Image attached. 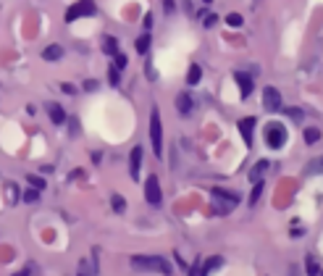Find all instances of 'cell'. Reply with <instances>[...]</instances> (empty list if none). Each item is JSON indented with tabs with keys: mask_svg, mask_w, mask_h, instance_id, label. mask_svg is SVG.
I'll list each match as a JSON object with an SVG mask.
<instances>
[{
	"mask_svg": "<svg viewBox=\"0 0 323 276\" xmlns=\"http://www.w3.org/2000/svg\"><path fill=\"white\" fill-rule=\"evenodd\" d=\"M132 268H137V271H158L163 276H171V263L163 255H132Z\"/></svg>",
	"mask_w": 323,
	"mask_h": 276,
	"instance_id": "6da1fadb",
	"label": "cell"
},
{
	"mask_svg": "<svg viewBox=\"0 0 323 276\" xmlns=\"http://www.w3.org/2000/svg\"><path fill=\"white\" fill-rule=\"evenodd\" d=\"M210 197H213V208H215V213H221V216L232 213L236 205H239V200H242V195L234 192V189H213Z\"/></svg>",
	"mask_w": 323,
	"mask_h": 276,
	"instance_id": "7a4b0ae2",
	"label": "cell"
},
{
	"mask_svg": "<svg viewBox=\"0 0 323 276\" xmlns=\"http://www.w3.org/2000/svg\"><path fill=\"white\" fill-rule=\"evenodd\" d=\"M263 137H265V145L271 150H281L284 145H287V140H289V132H287V126L284 124H279V121H271V124H265Z\"/></svg>",
	"mask_w": 323,
	"mask_h": 276,
	"instance_id": "3957f363",
	"label": "cell"
},
{
	"mask_svg": "<svg viewBox=\"0 0 323 276\" xmlns=\"http://www.w3.org/2000/svg\"><path fill=\"white\" fill-rule=\"evenodd\" d=\"M150 142H152V153L155 158L163 155V121H160V111L152 105L150 111Z\"/></svg>",
	"mask_w": 323,
	"mask_h": 276,
	"instance_id": "277c9868",
	"label": "cell"
},
{
	"mask_svg": "<svg viewBox=\"0 0 323 276\" xmlns=\"http://www.w3.org/2000/svg\"><path fill=\"white\" fill-rule=\"evenodd\" d=\"M145 200L150 205H155V208L163 203V189H160V179L155 174H150L147 179H145Z\"/></svg>",
	"mask_w": 323,
	"mask_h": 276,
	"instance_id": "5b68a950",
	"label": "cell"
},
{
	"mask_svg": "<svg viewBox=\"0 0 323 276\" xmlns=\"http://www.w3.org/2000/svg\"><path fill=\"white\" fill-rule=\"evenodd\" d=\"M97 13V3L95 0H79V3H74L71 8L66 11V21H76L82 16H95Z\"/></svg>",
	"mask_w": 323,
	"mask_h": 276,
	"instance_id": "8992f818",
	"label": "cell"
},
{
	"mask_svg": "<svg viewBox=\"0 0 323 276\" xmlns=\"http://www.w3.org/2000/svg\"><path fill=\"white\" fill-rule=\"evenodd\" d=\"M263 108L265 111H271V113H276V111H281L284 108V100H281V92L276 90V87H263Z\"/></svg>",
	"mask_w": 323,
	"mask_h": 276,
	"instance_id": "52a82bcc",
	"label": "cell"
},
{
	"mask_svg": "<svg viewBox=\"0 0 323 276\" xmlns=\"http://www.w3.org/2000/svg\"><path fill=\"white\" fill-rule=\"evenodd\" d=\"M140 168H142V148L134 145L132 153H129V176H132V182H140Z\"/></svg>",
	"mask_w": 323,
	"mask_h": 276,
	"instance_id": "ba28073f",
	"label": "cell"
},
{
	"mask_svg": "<svg viewBox=\"0 0 323 276\" xmlns=\"http://www.w3.org/2000/svg\"><path fill=\"white\" fill-rule=\"evenodd\" d=\"M174 105H176V113H179V116H189L192 108H195V100H192L189 92H179L176 100H174Z\"/></svg>",
	"mask_w": 323,
	"mask_h": 276,
	"instance_id": "9c48e42d",
	"label": "cell"
},
{
	"mask_svg": "<svg viewBox=\"0 0 323 276\" xmlns=\"http://www.w3.org/2000/svg\"><path fill=\"white\" fill-rule=\"evenodd\" d=\"M255 124H258V119H255V116H247V119H242V121H239V134L244 137L247 148H252V129H255Z\"/></svg>",
	"mask_w": 323,
	"mask_h": 276,
	"instance_id": "30bf717a",
	"label": "cell"
},
{
	"mask_svg": "<svg viewBox=\"0 0 323 276\" xmlns=\"http://www.w3.org/2000/svg\"><path fill=\"white\" fill-rule=\"evenodd\" d=\"M234 79H236V84H239V92H242V97H250L252 95V76L250 74H244V71H236L234 74Z\"/></svg>",
	"mask_w": 323,
	"mask_h": 276,
	"instance_id": "8fae6325",
	"label": "cell"
},
{
	"mask_svg": "<svg viewBox=\"0 0 323 276\" xmlns=\"http://www.w3.org/2000/svg\"><path fill=\"white\" fill-rule=\"evenodd\" d=\"M48 116H50V121L53 124H66V111H63V105H58V103H53V105H48Z\"/></svg>",
	"mask_w": 323,
	"mask_h": 276,
	"instance_id": "7c38bea8",
	"label": "cell"
},
{
	"mask_svg": "<svg viewBox=\"0 0 323 276\" xmlns=\"http://www.w3.org/2000/svg\"><path fill=\"white\" fill-rule=\"evenodd\" d=\"M60 58H63V45L58 42H53L42 50V61H60Z\"/></svg>",
	"mask_w": 323,
	"mask_h": 276,
	"instance_id": "4fadbf2b",
	"label": "cell"
},
{
	"mask_svg": "<svg viewBox=\"0 0 323 276\" xmlns=\"http://www.w3.org/2000/svg\"><path fill=\"white\" fill-rule=\"evenodd\" d=\"M103 50H105V56H111V58H116L118 56V40H116V37H113V34H105L103 37Z\"/></svg>",
	"mask_w": 323,
	"mask_h": 276,
	"instance_id": "5bb4252c",
	"label": "cell"
},
{
	"mask_svg": "<svg viewBox=\"0 0 323 276\" xmlns=\"http://www.w3.org/2000/svg\"><path fill=\"white\" fill-rule=\"evenodd\" d=\"M268 168H271V163H268L265 158H263V160H258V163L252 166V171H250V179H252V182H263V176H265Z\"/></svg>",
	"mask_w": 323,
	"mask_h": 276,
	"instance_id": "9a60e30c",
	"label": "cell"
},
{
	"mask_svg": "<svg viewBox=\"0 0 323 276\" xmlns=\"http://www.w3.org/2000/svg\"><path fill=\"white\" fill-rule=\"evenodd\" d=\"M221 266H224V258H221V255H213L210 260H207V263L203 266V271H200V276H210L213 271H215V268H221Z\"/></svg>",
	"mask_w": 323,
	"mask_h": 276,
	"instance_id": "2e32d148",
	"label": "cell"
},
{
	"mask_svg": "<svg viewBox=\"0 0 323 276\" xmlns=\"http://www.w3.org/2000/svg\"><path fill=\"white\" fill-rule=\"evenodd\" d=\"M134 50L140 53V56H145V53L150 50V34H147V32H145V34H140V37L134 40Z\"/></svg>",
	"mask_w": 323,
	"mask_h": 276,
	"instance_id": "e0dca14e",
	"label": "cell"
},
{
	"mask_svg": "<svg viewBox=\"0 0 323 276\" xmlns=\"http://www.w3.org/2000/svg\"><path fill=\"white\" fill-rule=\"evenodd\" d=\"M200 79H203V66H200V63H192V66H189V74H187V84L192 87V84H197Z\"/></svg>",
	"mask_w": 323,
	"mask_h": 276,
	"instance_id": "ac0fdd59",
	"label": "cell"
},
{
	"mask_svg": "<svg viewBox=\"0 0 323 276\" xmlns=\"http://www.w3.org/2000/svg\"><path fill=\"white\" fill-rule=\"evenodd\" d=\"M302 140H305L307 145H315V142L321 140V129H318V126H307L305 132H302Z\"/></svg>",
	"mask_w": 323,
	"mask_h": 276,
	"instance_id": "d6986e66",
	"label": "cell"
},
{
	"mask_svg": "<svg viewBox=\"0 0 323 276\" xmlns=\"http://www.w3.org/2000/svg\"><path fill=\"white\" fill-rule=\"evenodd\" d=\"M111 208L116 211V213H126V200H124V195L113 192V195H111Z\"/></svg>",
	"mask_w": 323,
	"mask_h": 276,
	"instance_id": "ffe728a7",
	"label": "cell"
},
{
	"mask_svg": "<svg viewBox=\"0 0 323 276\" xmlns=\"http://www.w3.org/2000/svg\"><path fill=\"white\" fill-rule=\"evenodd\" d=\"M305 171H307V174H313V176L323 174V158H313V160H307Z\"/></svg>",
	"mask_w": 323,
	"mask_h": 276,
	"instance_id": "44dd1931",
	"label": "cell"
},
{
	"mask_svg": "<svg viewBox=\"0 0 323 276\" xmlns=\"http://www.w3.org/2000/svg\"><path fill=\"white\" fill-rule=\"evenodd\" d=\"M263 189H265V182H255V187H252V192H250L247 205H255V203L260 200V195H263Z\"/></svg>",
	"mask_w": 323,
	"mask_h": 276,
	"instance_id": "7402d4cb",
	"label": "cell"
},
{
	"mask_svg": "<svg viewBox=\"0 0 323 276\" xmlns=\"http://www.w3.org/2000/svg\"><path fill=\"white\" fill-rule=\"evenodd\" d=\"M108 82H111V87H118V84H121V71H118L116 66L108 68Z\"/></svg>",
	"mask_w": 323,
	"mask_h": 276,
	"instance_id": "603a6c76",
	"label": "cell"
},
{
	"mask_svg": "<svg viewBox=\"0 0 323 276\" xmlns=\"http://www.w3.org/2000/svg\"><path fill=\"white\" fill-rule=\"evenodd\" d=\"M27 182H29V187L40 189V192L45 189V179H42V176H37V174H29V176H27Z\"/></svg>",
	"mask_w": 323,
	"mask_h": 276,
	"instance_id": "cb8c5ba5",
	"label": "cell"
},
{
	"mask_svg": "<svg viewBox=\"0 0 323 276\" xmlns=\"http://www.w3.org/2000/svg\"><path fill=\"white\" fill-rule=\"evenodd\" d=\"M226 24L232 27V29H239V27L244 24V19L239 16V13H229V16H226Z\"/></svg>",
	"mask_w": 323,
	"mask_h": 276,
	"instance_id": "d4e9b609",
	"label": "cell"
},
{
	"mask_svg": "<svg viewBox=\"0 0 323 276\" xmlns=\"http://www.w3.org/2000/svg\"><path fill=\"white\" fill-rule=\"evenodd\" d=\"M305 268H307V276H315V274H318V260H315L313 255H307Z\"/></svg>",
	"mask_w": 323,
	"mask_h": 276,
	"instance_id": "484cf974",
	"label": "cell"
},
{
	"mask_svg": "<svg viewBox=\"0 0 323 276\" xmlns=\"http://www.w3.org/2000/svg\"><path fill=\"white\" fill-rule=\"evenodd\" d=\"M126 63H129V58H126V53H118V56H116V58H113V66H116V68H118V71H124V68H126Z\"/></svg>",
	"mask_w": 323,
	"mask_h": 276,
	"instance_id": "4316f807",
	"label": "cell"
},
{
	"mask_svg": "<svg viewBox=\"0 0 323 276\" xmlns=\"http://www.w3.org/2000/svg\"><path fill=\"white\" fill-rule=\"evenodd\" d=\"M24 200H27V203H37V200H40V189L29 187L27 192H24Z\"/></svg>",
	"mask_w": 323,
	"mask_h": 276,
	"instance_id": "83f0119b",
	"label": "cell"
},
{
	"mask_svg": "<svg viewBox=\"0 0 323 276\" xmlns=\"http://www.w3.org/2000/svg\"><path fill=\"white\" fill-rule=\"evenodd\" d=\"M281 111H287L294 121H302V111H299V108H281Z\"/></svg>",
	"mask_w": 323,
	"mask_h": 276,
	"instance_id": "f1b7e54d",
	"label": "cell"
},
{
	"mask_svg": "<svg viewBox=\"0 0 323 276\" xmlns=\"http://www.w3.org/2000/svg\"><path fill=\"white\" fill-rule=\"evenodd\" d=\"M203 24H205L207 29H210V27H215V24H218V16H215V13H207V16H205V21H203Z\"/></svg>",
	"mask_w": 323,
	"mask_h": 276,
	"instance_id": "f546056e",
	"label": "cell"
},
{
	"mask_svg": "<svg viewBox=\"0 0 323 276\" xmlns=\"http://www.w3.org/2000/svg\"><path fill=\"white\" fill-rule=\"evenodd\" d=\"M60 90H63L66 95H76V87H74V84H68V82H63V84H60Z\"/></svg>",
	"mask_w": 323,
	"mask_h": 276,
	"instance_id": "4dcf8cb0",
	"label": "cell"
},
{
	"mask_svg": "<svg viewBox=\"0 0 323 276\" xmlns=\"http://www.w3.org/2000/svg\"><path fill=\"white\" fill-rule=\"evenodd\" d=\"M142 27L147 29V32L152 29V13H145V19H142Z\"/></svg>",
	"mask_w": 323,
	"mask_h": 276,
	"instance_id": "1f68e13d",
	"label": "cell"
},
{
	"mask_svg": "<svg viewBox=\"0 0 323 276\" xmlns=\"http://www.w3.org/2000/svg\"><path fill=\"white\" fill-rule=\"evenodd\" d=\"M84 90H87V92H95V90H97V82H95V79H87V82H84Z\"/></svg>",
	"mask_w": 323,
	"mask_h": 276,
	"instance_id": "d6a6232c",
	"label": "cell"
},
{
	"mask_svg": "<svg viewBox=\"0 0 323 276\" xmlns=\"http://www.w3.org/2000/svg\"><path fill=\"white\" fill-rule=\"evenodd\" d=\"M145 74H147V79H155V68H152V63H145Z\"/></svg>",
	"mask_w": 323,
	"mask_h": 276,
	"instance_id": "836d02e7",
	"label": "cell"
},
{
	"mask_svg": "<svg viewBox=\"0 0 323 276\" xmlns=\"http://www.w3.org/2000/svg\"><path fill=\"white\" fill-rule=\"evenodd\" d=\"M163 8H166V13H171L174 11V0H163Z\"/></svg>",
	"mask_w": 323,
	"mask_h": 276,
	"instance_id": "e575fe53",
	"label": "cell"
},
{
	"mask_svg": "<svg viewBox=\"0 0 323 276\" xmlns=\"http://www.w3.org/2000/svg\"><path fill=\"white\" fill-rule=\"evenodd\" d=\"M76 276H89V274H87V271H79V274H76Z\"/></svg>",
	"mask_w": 323,
	"mask_h": 276,
	"instance_id": "d590c367",
	"label": "cell"
},
{
	"mask_svg": "<svg viewBox=\"0 0 323 276\" xmlns=\"http://www.w3.org/2000/svg\"><path fill=\"white\" fill-rule=\"evenodd\" d=\"M13 276H27V274H13Z\"/></svg>",
	"mask_w": 323,
	"mask_h": 276,
	"instance_id": "8d00e7d4",
	"label": "cell"
}]
</instances>
